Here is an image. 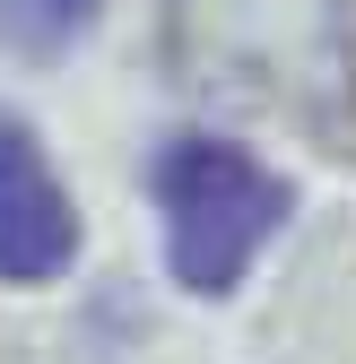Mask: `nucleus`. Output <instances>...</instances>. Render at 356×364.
Listing matches in <instances>:
<instances>
[{
	"label": "nucleus",
	"mask_w": 356,
	"mask_h": 364,
	"mask_svg": "<svg viewBox=\"0 0 356 364\" xmlns=\"http://www.w3.org/2000/svg\"><path fill=\"white\" fill-rule=\"evenodd\" d=\"M157 217H165V260L192 295H226L252 252L278 235L287 217V182L244 156L235 139H209V130H183L157 156Z\"/></svg>",
	"instance_id": "1"
},
{
	"label": "nucleus",
	"mask_w": 356,
	"mask_h": 364,
	"mask_svg": "<svg viewBox=\"0 0 356 364\" xmlns=\"http://www.w3.org/2000/svg\"><path fill=\"white\" fill-rule=\"evenodd\" d=\"M87 18H96V0H0V35L9 43H61V35H78Z\"/></svg>",
	"instance_id": "3"
},
{
	"label": "nucleus",
	"mask_w": 356,
	"mask_h": 364,
	"mask_svg": "<svg viewBox=\"0 0 356 364\" xmlns=\"http://www.w3.org/2000/svg\"><path fill=\"white\" fill-rule=\"evenodd\" d=\"M78 260V208L53 182L43 148L0 122V287H43Z\"/></svg>",
	"instance_id": "2"
}]
</instances>
